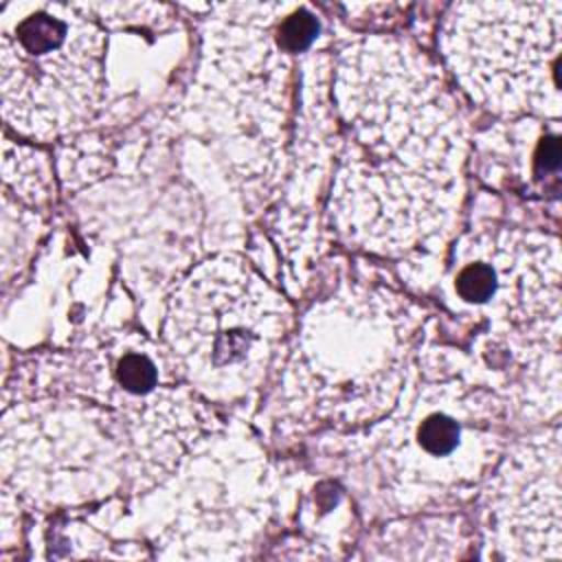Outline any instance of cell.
Listing matches in <instances>:
<instances>
[{
  "instance_id": "8992f818",
  "label": "cell",
  "mask_w": 562,
  "mask_h": 562,
  "mask_svg": "<svg viewBox=\"0 0 562 562\" xmlns=\"http://www.w3.org/2000/svg\"><path fill=\"white\" fill-rule=\"evenodd\" d=\"M290 327V305L252 266L237 255H215L173 288L162 342L200 397L231 404L261 386Z\"/></svg>"
},
{
  "instance_id": "52a82bcc",
  "label": "cell",
  "mask_w": 562,
  "mask_h": 562,
  "mask_svg": "<svg viewBox=\"0 0 562 562\" xmlns=\"http://www.w3.org/2000/svg\"><path fill=\"white\" fill-rule=\"evenodd\" d=\"M105 33L86 4L15 2L0 18L2 116L20 136L83 130L103 97Z\"/></svg>"
},
{
  "instance_id": "ba28073f",
  "label": "cell",
  "mask_w": 562,
  "mask_h": 562,
  "mask_svg": "<svg viewBox=\"0 0 562 562\" xmlns=\"http://www.w3.org/2000/svg\"><path fill=\"white\" fill-rule=\"evenodd\" d=\"M461 90L509 119H560L562 2H457L439 26Z\"/></svg>"
},
{
  "instance_id": "30bf717a",
  "label": "cell",
  "mask_w": 562,
  "mask_h": 562,
  "mask_svg": "<svg viewBox=\"0 0 562 562\" xmlns=\"http://www.w3.org/2000/svg\"><path fill=\"white\" fill-rule=\"evenodd\" d=\"M211 435L160 483L169 485L176 505L160 529L151 531L162 558H239L263 529L270 514L268 465L252 446L217 443Z\"/></svg>"
},
{
  "instance_id": "8fae6325",
  "label": "cell",
  "mask_w": 562,
  "mask_h": 562,
  "mask_svg": "<svg viewBox=\"0 0 562 562\" xmlns=\"http://www.w3.org/2000/svg\"><path fill=\"white\" fill-rule=\"evenodd\" d=\"M560 426L512 443L481 485L487 547L509 560H560Z\"/></svg>"
},
{
  "instance_id": "6da1fadb",
  "label": "cell",
  "mask_w": 562,
  "mask_h": 562,
  "mask_svg": "<svg viewBox=\"0 0 562 562\" xmlns=\"http://www.w3.org/2000/svg\"><path fill=\"white\" fill-rule=\"evenodd\" d=\"M342 125L327 215L353 248L397 257L454 222L468 136L454 94L411 42L369 35L334 68Z\"/></svg>"
},
{
  "instance_id": "277c9868",
  "label": "cell",
  "mask_w": 562,
  "mask_h": 562,
  "mask_svg": "<svg viewBox=\"0 0 562 562\" xmlns=\"http://www.w3.org/2000/svg\"><path fill=\"white\" fill-rule=\"evenodd\" d=\"M459 314L485 327L490 369L505 364V402L527 415L560 411V244L555 235L492 226L461 237L448 272Z\"/></svg>"
},
{
  "instance_id": "5b68a950",
  "label": "cell",
  "mask_w": 562,
  "mask_h": 562,
  "mask_svg": "<svg viewBox=\"0 0 562 562\" xmlns=\"http://www.w3.org/2000/svg\"><path fill=\"white\" fill-rule=\"evenodd\" d=\"M204 26L191 110L237 178L268 182L283 158L290 57L321 31L305 4H224Z\"/></svg>"
},
{
  "instance_id": "4fadbf2b",
  "label": "cell",
  "mask_w": 562,
  "mask_h": 562,
  "mask_svg": "<svg viewBox=\"0 0 562 562\" xmlns=\"http://www.w3.org/2000/svg\"><path fill=\"white\" fill-rule=\"evenodd\" d=\"M15 158L4 149V182L15 187V195L29 204H42L50 198V171L37 151L15 145Z\"/></svg>"
},
{
  "instance_id": "3957f363",
  "label": "cell",
  "mask_w": 562,
  "mask_h": 562,
  "mask_svg": "<svg viewBox=\"0 0 562 562\" xmlns=\"http://www.w3.org/2000/svg\"><path fill=\"white\" fill-rule=\"evenodd\" d=\"M509 404L457 375L415 378L395 406L353 430L349 481L371 505L406 516L465 498L507 450Z\"/></svg>"
},
{
  "instance_id": "9c48e42d",
  "label": "cell",
  "mask_w": 562,
  "mask_h": 562,
  "mask_svg": "<svg viewBox=\"0 0 562 562\" xmlns=\"http://www.w3.org/2000/svg\"><path fill=\"white\" fill-rule=\"evenodd\" d=\"M4 485L29 501L77 503L134 481V446L123 417L70 391H44L4 413Z\"/></svg>"
},
{
  "instance_id": "7a4b0ae2",
  "label": "cell",
  "mask_w": 562,
  "mask_h": 562,
  "mask_svg": "<svg viewBox=\"0 0 562 562\" xmlns=\"http://www.w3.org/2000/svg\"><path fill=\"white\" fill-rule=\"evenodd\" d=\"M422 312L397 292L342 281L301 318L277 386L299 430L353 432L382 419L413 371Z\"/></svg>"
},
{
  "instance_id": "7c38bea8",
  "label": "cell",
  "mask_w": 562,
  "mask_h": 562,
  "mask_svg": "<svg viewBox=\"0 0 562 562\" xmlns=\"http://www.w3.org/2000/svg\"><path fill=\"white\" fill-rule=\"evenodd\" d=\"M470 542L468 525L454 516L400 518L384 525L367 549L369 558H428L426 547H435L439 558H459Z\"/></svg>"
}]
</instances>
